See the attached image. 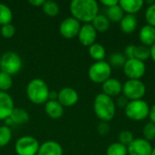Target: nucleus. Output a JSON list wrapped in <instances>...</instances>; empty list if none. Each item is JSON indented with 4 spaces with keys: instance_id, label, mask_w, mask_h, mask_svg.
Instances as JSON below:
<instances>
[{
    "instance_id": "obj_1",
    "label": "nucleus",
    "mask_w": 155,
    "mask_h": 155,
    "mask_svg": "<svg viewBox=\"0 0 155 155\" xmlns=\"http://www.w3.org/2000/svg\"><path fill=\"white\" fill-rule=\"evenodd\" d=\"M69 8L73 17L84 24L92 23L99 12L98 3L94 0H73Z\"/></svg>"
},
{
    "instance_id": "obj_2",
    "label": "nucleus",
    "mask_w": 155,
    "mask_h": 155,
    "mask_svg": "<svg viewBox=\"0 0 155 155\" xmlns=\"http://www.w3.org/2000/svg\"><path fill=\"white\" fill-rule=\"evenodd\" d=\"M94 110L96 116L102 122L108 123L115 115L116 105L112 97L102 93L97 94L94 98Z\"/></svg>"
},
{
    "instance_id": "obj_3",
    "label": "nucleus",
    "mask_w": 155,
    "mask_h": 155,
    "mask_svg": "<svg viewBox=\"0 0 155 155\" xmlns=\"http://www.w3.org/2000/svg\"><path fill=\"white\" fill-rule=\"evenodd\" d=\"M49 88L41 78L32 79L26 86L27 98L35 104H44L49 100Z\"/></svg>"
},
{
    "instance_id": "obj_4",
    "label": "nucleus",
    "mask_w": 155,
    "mask_h": 155,
    "mask_svg": "<svg viewBox=\"0 0 155 155\" xmlns=\"http://www.w3.org/2000/svg\"><path fill=\"white\" fill-rule=\"evenodd\" d=\"M125 115L134 121H142L149 116L150 107L148 104L141 99L135 101H129L126 107L124 108Z\"/></svg>"
},
{
    "instance_id": "obj_5",
    "label": "nucleus",
    "mask_w": 155,
    "mask_h": 155,
    "mask_svg": "<svg viewBox=\"0 0 155 155\" xmlns=\"http://www.w3.org/2000/svg\"><path fill=\"white\" fill-rule=\"evenodd\" d=\"M22 68V59L18 54L7 51L0 57V71L10 75L16 74Z\"/></svg>"
},
{
    "instance_id": "obj_6",
    "label": "nucleus",
    "mask_w": 155,
    "mask_h": 155,
    "mask_svg": "<svg viewBox=\"0 0 155 155\" xmlns=\"http://www.w3.org/2000/svg\"><path fill=\"white\" fill-rule=\"evenodd\" d=\"M112 67L108 62L99 61L94 63L89 70L88 76L90 80L95 84H104L106 80H108L111 76Z\"/></svg>"
},
{
    "instance_id": "obj_7",
    "label": "nucleus",
    "mask_w": 155,
    "mask_h": 155,
    "mask_svg": "<svg viewBox=\"0 0 155 155\" xmlns=\"http://www.w3.org/2000/svg\"><path fill=\"white\" fill-rule=\"evenodd\" d=\"M122 92L130 101L141 100L146 94V86L141 80H127L123 85Z\"/></svg>"
},
{
    "instance_id": "obj_8",
    "label": "nucleus",
    "mask_w": 155,
    "mask_h": 155,
    "mask_svg": "<svg viewBox=\"0 0 155 155\" xmlns=\"http://www.w3.org/2000/svg\"><path fill=\"white\" fill-rule=\"evenodd\" d=\"M38 141L30 135L20 137L15 145V150L17 155H36L39 150Z\"/></svg>"
},
{
    "instance_id": "obj_9",
    "label": "nucleus",
    "mask_w": 155,
    "mask_h": 155,
    "mask_svg": "<svg viewBox=\"0 0 155 155\" xmlns=\"http://www.w3.org/2000/svg\"><path fill=\"white\" fill-rule=\"evenodd\" d=\"M145 71L144 62L138 59H127L124 65V73L129 80H140L144 75Z\"/></svg>"
},
{
    "instance_id": "obj_10",
    "label": "nucleus",
    "mask_w": 155,
    "mask_h": 155,
    "mask_svg": "<svg viewBox=\"0 0 155 155\" xmlns=\"http://www.w3.org/2000/svg\"><path fill=\"white\" fill-rule=\"evenodd\" d=\"M81 25L80 22L73 16L64 19L59 25V32L61 35L66 39H72L78 35Z\"/></svg>"
},
{
    "instance_id": "obj_11",
    "label": "nucleus",
    "mask_w": 155,
    "mask_h": 155,
    "mask_svg": "<svg viewBox=\"0 0 155 155\" xmlns=\"http://www.w3.org/2000/svg\"><path fill=\"white\" fill-rule=\"evenodd\" d=\"M127 151L129 155H151L153 147L147 140L138 138L134 139V142L127 147Z\"/></svg>"
},
{
    "instance_id": "obj_12",
    "label": "nucleus",
    "mask_w": 155,
    "mask_h": 155,
    "mask_svg": "<svg viewBox=\"0 0 155 155\" xmlns=\"http://www.w3.org/2000/svg\"><path fill=\"white\" fill-rule=\"evenodd\" d=\"M78 40L84 46H91L95 43L97 32L92 24H84L78 33Z\"/></svg>"
},
{
    "instance_id": "obj_13",
    "label": "nucleus",
    "mask_w": 155,
    "mask_h": 155,
    "mask_svg": "<svg viewBox=\"0 0 155 155\" xmlns=\"http://www.w3.org/2000/svg\"><path fill=\"white\" fill-rule=\"evenodd\" d=\"M79 100L78 93L72 87H64L58 92L57 101L64 107L74 105Z\"/></svg>"
},
{
    "instance_id": "obj_14",
    "label": "nucleus",
    "mask_w": 155,
    "mask_h": 155,
    "mask_svg": "<svg viewBox=\"0 0 155 155\" xmlns=\"http://www.w3.org/2000/svg\"><path fill=\"white\" fill-rule=\"evenodd\" d=\"M14 101L9 94L0 91V120H6L14 110Z\"/></svg>"
},
{
    "instance_id": "obj_15",
    "label": "nucleus",
    "mask_w": 155,
    "mask_h": 155,
    "mask_svg": "<svg viewBox=\"0 0 155 155\" xmlns=\"http://www.w3.org/2000/svg\"><path fill=\"white\" fill-rule=\"evenodd\" d=\"M30 119L29 114L23 108H14V110L12 111L10 116L5 120L6 125H11V124H16V125H20V124H26Z\"/></svg>"
},
{
    "instance_id": "obj_16",
    "label": "nucleus",
    "mask_w": 155,
    "mask_h": 155,
    "mask_svg": "<svg viewBox=\"0 0 155 155\" xmlns=\"http://www.w3.org/2000/svg\"><path fill=\"white\" fill-rule=\"evenodd\" d=\"M64 151L61 144L55 141H46L40 144L36 155H63Z\"/></svg>"
},
{
    "instance_id": "obj_17",
    "label": "nucleus",
    "mask_w": 155,
    "mask_h": 155,
    "mask_svg": "<svg viewBox=\"0 0 155 155\" xmlns=\"http://www.w3.org/2000/svg\"><path fill=\"white\" fill-rule=\"evenodd\" d=\"M102 88H103V92L104 94H106L110 97H114V96L119 95L122 93L123 84H121V82L118 79L110 77L108 80H106L103 84Z\"/></svg>"
},
{
    "instance_id": "obj_18",
    "label": "nucleus",
    "mask_w": 155,
    "mask_h": 155,
    "mask_svg": "<svg viewBox=\"0 0 155 155\" xmlns=\"http://www.w3.org/2000/svg\"><path fill=\"white\" fill-rule=\"evenodd\" d=\"M45 110L51 119H59L64 114V106L57 100H48L45 104Z\"/></svg>"
},
{
    "instance_id": "obj_19",
    "label": "nucleus",
    "mask_w": 155,
    "mask_h": 155,
    "mask_svg": "<svg viewBox=\"0 0 155 155\" xmlns=\"http://www.w3.org/2000/svg\"><path fill=\"white\" fill-rule=\"evenodd\" d=\"M140 41L145 46H152L155 44V27L146 25L142 27L139 33Z\"/></svg>"
},
{
    "instance_id": "obj_20",
    "label": "nucleus",
    "mask_w": 155,
    "mask_h": 155,
    "mask_svg": "<svg viewBox=\"0 0 155 155\" xmlns=\"http://www.w3.org/2000/svg\"><path fill=\"white\" fill-rule=\"evenodd\" d=\"M138 25L137 18L134 15H124L123 19L120 22L121 30L125 34H132L134 33Z\"/></svg>"
},
{
    "instance_id": "obj_21",
    "label": "nucleus",
    "mask_w": 155,
    "mask_h": 155,
    "mask_svg": "<svg viewBox=\"0 0 155 155\" xmlns=\"http://www.w3.org/2000/svg\"><path fill=\"white\" fill-rule=\"evenodd\" d=\"M144 2L143 0H121L119 1V5L128 15H134L138 11L142 9Z\"/></svg>"
},
{
    "instance_id": "obj_22",
    "label": "nucleus",
    "mask_w": 155,
    "mask_h": 155,
    "mask_svg": "<svg viewBox=\"0 0 155 155\" xmlns=\"http://www.w3.org/2000/svg\"><path fill=\"white\" fill-rule=\"evenodd\" d=\"M92 25L94 27L96 32H106L110 28V21L104 15H97L92 21Z\"/></svg>"
},
{
    "instance_id": "obj_23",
    "label": "nucleus",
    "mask_w": 155,
    "mask_h": 155,
    "mask_svg": "<svg viewBox=\"0 0 155 155\" xmlns=\"http://www.w3.org/2000/svg\"><path fill=\"white\" fill-rule=\"evenodd\" d=\"M106 16L109 19L110 22L117 23L121 22L123 17L124 16V12L120 6V5H116L111 7H108L106 10Z\"/></svg>"
},
{
    "instance_id": "obj_24",
    "label": "nucleus",
    "mask_w": 155,
    "mask_h": 155,
    "mask_svg": "<svg viewBox=\"0 0 155 155\" xmlns=\"http://www.w3.org/2000/svg\"><path fill=\"white\" fill-rule=\"evenodd\" d=\"M89 54L96 62L104 61L105 54H106L105 48L103 45L98 44V43H94L91 46H89Z\"/></svg>"
},
{
    "instance_id": "obj_25",
    "label": "nucleus",
    "mask_w": 155,
    "mask_h": 155,
    "mask_svg": "<svg viewBox=\"0 0 155 155\" xmlns=\"http://www.w3.org/2000/svg\"><path fill=\"white\" fill-rule=\"evenodd\" d=\"M42 9L46 15L51 17L56 16L60 11L59 5L53 0H45L44 5H42Z\"/></svg>"
},
{
    "instance_id": "obj_26",
    "label": "nucleus",
    "mask_w": 155,
    "mask_h": 155,
    "mask_svg": "<svg viewBox=\"0 0 155 155\" xmlns=\"http://www.w3.org/2000/svg\"><path fill=\"white\" fill-rule=\"evenodd\" d=\"M13 19V12L11 8L5 5L0 3V25L11 24Z\"/></svg>"
},
{
    "instance_id": "obj_27",
    "label": "nucleus",
    "mask_w": 155,
    "mask_h": 155,
    "mask_svg": "<svg viewBox=\"0 0 155 155\" xmlns=\"http://www.w3.org/2000/svg\"><path fill=\"white\" fill-rule=\"evenodd\" d=\"M127 147L120 143H114L110 144L106 150V155H127Z\"/></svg>"
},
{
    "instance_id": "obj_28",
    "label": "nucleus",
    "mask_w": 155,
    "mask_h": 155,
    "mask_svg": "<svg viewBox=\"0 0 155 155\" xmlns=\"http://www.w3.org/2000/svg\"><path fill=\"white\" fill-rule=\"evenodd\" d=\"M149 57H151V51L148 46L145 45H135L134 49V59H138L140 61H145Z\"/></svg>"
},
{
    "instance_id": "obj_29",
    "label": "nucleus",
    "mask_w": 155,
    "mask_h": 155,
    "mask_svg": "<svg viewBox=\"0 0 155 155\" xmlns=\"http://www.w3.org/2000/svg\"><path fill=\"white\" fill-rule=\"evenodd\" d=\"M127 58L121 53H114L109 57V64L111 67H124Z\"/></svg>"
},
{
    "instance_id": "obj_30",
    "label": "nucleus",
    "mask_w": 155,
    "mask_h": 155,
    "mask_svg": "<svg viewBox=\"0 0 155 155\" xmlns=\"http://www.w3.org/2000/svg\"><path fill=\"white\" fill-rule=\"evenodd\" d=\"M12 139L11 129L7 125L0 126V147L7 145Z\"/></svg>"
},
{
    "instance_id": "obj_31",
    "label": "nucleus",
    "mask_w": 155,
    "mask_h": 155,
    "mask_svg": "<svg viewBox=\"0 0 155 155\" xmlns=\"http://www.w3.org/2000/svg\"><path fill=\"white\" fill-rule=\"evenodd\" d=\"M13 86L12 75L0 71V91L6 92Z\"/></svg>"
},
{
    "instance_id": "obj_32",
    "label": "nucleus",
    "mask_w": 155,
    "mask_h": 155,
    "mask_svg": "<svg viewBox=\"0 0 155 155\" xmlns=\"http://www.w3.org/2000/svg\"><path fill=\"white\" fill-rule=\"evenodd\" d=\"M118 140H119L118 143L124 145L125 147H128L134 142V134H132V132L127 131V130H124L119 134Z\"/></svg>"
},
{
    "instance_id": "obj_33",
    "label": "nucleus",
    "mask_w": 155,
    "mask_h": 155,
    "mask_svg": "<svg viewBox=\"0 0 155 155\" xmlns=\"http://www.w3.org/2000/svg\"><path fill=\"white\" fill-rule=\"evenodd\" d=\"M143 134L145 140L148 142L153 141L155 139V124L152 122L147 123L143 129Z\"/></svg>"
},
{
    "instance_id": "obj_34",
    "label": "nucleus",
    "mask_w": 155,
    "mask_h": 155,
    "mask_svg": "<svg viewBox=\"0 0 155 155\" xmlns=\"http://www.w3.org/2000/svg\"><path fill=\"white\" fill-rule=\"evenodd\" d=\"M0 33H1V35H2V36L4 38H7V39L12 38L15 34V27L12 24L4 25L1 26Z\"/></svg>"
},
{
    "instance_id": "obj_35",
    "label": "nucleus",
    "mask_w": 155,
    "mask_h": 155,
    "mask_svg": "<svg viewBox=\"0 0 155 155\" xmlns=\"http://www.w3.org/2000/svg\"><path fill=\"white\" fill-rule=\"evenodd\" d=\"M145 19L149 25L155 27V2L147 7L145 11Z\"/></svg>"
},
{
    "instance_id": "obj_36",
    "label": "nucleus",
    "mask_w": 155,
    "mask_h": 155,
    "mask_svg": "<svg viewBox=\"0 0 155 155\" xmlns=\"http://www.w3.org/2000/svg\"><path fill=\"white\" fill-rule=\"evenodd\" d=\"M97 131L99 133L100 135L104 136L108 134V133L110 132V125L107 122H101L97 127Z\"/></svg>"
},
{
    "instance_id": "obj_37",
    "label": "nucleus",
    "mask_w": 155,
    "mask_h": 155,
    "mask_svg": "<svg viewBox=\"0 0 155 155\" xmlns=\"http://www.w3.org/2000/svg\"><path fill=\"white\" fill-rule=\"evenodd\" d=\"M134 49H135V45H130L125 47L124 55L127 59H134Z\"/></svg>"
},
{
    "instance_id": "obj_38",
    "label": "nucleus",
    "mask_w": 155,
    "mask_h": 155,
    "mask_svg": "<svg viewBox=\"0 0 155 155\" xmlns=\"http://www.w3.org/2000/svg\"><path fill=\"white\" fill-rule=\"evenodd\" d=\"M128 103H129V100L125 96H120L118 98V101H117V105L120 106V107H124L125 108Z\"/></svg>"
},
{
    "instance_id": "obj_39",
    "label": "nucleus",
    "mask_w": 155,
    "mask_h": 155,
    "mask_svg": "<svg viewBox=\"0 0 155 155\" xmlns=\"http://www.w3.org/2000/svg\"><path fill=\"white\" fill-rule=\"evenodd\" d=\"M101 3L108 8V7H111V6L118 5L119 1H117V0H102Z\"/></svg>"
},
{
    "instance_id": "obj_40",
    "label": "nucleus",
    "mask_w": 155,
    "mask_h": 155,
    "mask_svg": "<svg viewBox=\"0 0 155 155\" xmlns=\"http://www.w3.org/2000/svg\"><path fill=\"white\" fill-rule=\"evenodd\" d=\"M45 0H28V3L34 6H41L44 5Z\"/></svg>"
},
{
    "instance_id": "obj_41",
    "label": "nucleus",
    "mask_w": 155,
    "mask_h": 155,
    "mask_svg": "<svg viewBox=\"0 0 155 155\" xmlns=\"http://www.w3.org/2000/svg\"><path fill=\"white\" fill-rule=\"evenodd\" d=\"M149 117L151 119V122L155 124V104L152 106V108H150V113H149Z\"/></svg>"
},
{
    "instance_id": "obj_42",
    "label": "nucleus",
    "mask_w": 155,
    "mask_h": 155,
    "mask_svg": "<svg viewBox=\"0 0 155 155\" xmlns=\"http://www.w3.org/2000/svg\"><path fill=\"white\" fill-rule=\"evenodd\" d=\"M57 97H58V92L50 91V93H49V100H57Z\"/></svg>"
},
{
    "instance_id": "obj_43",
    "label": "nucleus",
    "mask_w": 155,
    "mask_h": 155,
    "mask_svg": "<svg viewBox=\"0 0 155 155\" xmlns=\"http://www.w3.org/2000/svg\"><path fill=\"white\" fill-rule=\"evenodd\" d=\"M150 51H151V57H152V59L153 60V62L155 63V44L151 46Z\"/></svg>"
},
{
    "instance_id": "obj_44",
    "label": "nucleus",
    "mask_w": 155,
    "mask_h": 155,
    "mask_svg": "<svg viewBox=\"0 0 155 155\" xmlns=\"http://www.w3.org/2000/svg\"><path fill=\"white\" fill-rule=\"evenodd\" d=\"M151 155H155V148H153V152H152Z\"/></svg>"
}]
</instances>
